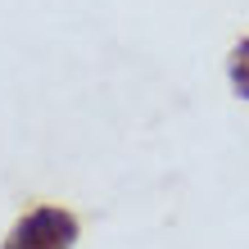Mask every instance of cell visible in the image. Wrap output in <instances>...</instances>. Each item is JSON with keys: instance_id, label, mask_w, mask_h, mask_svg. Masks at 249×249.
Listing matches in <instances>:
<instances>
[{"instance_id": "cell-2", "label": "cell", "mask_w": 249, "mask_h": 249, "mask_svg": "<svg viewBox=\"0 0 249 249\" xmlns=\"http://www.w3.org/2000/svg\"><path fill=\"white\" fill-rule=\"evenodd\" d=\"M231 86L249 100V41H240V46L231 50Z\"/></svg>"}, {"instance_id": "cell-1", "label": "cell", "mask_w": 249, "mask_h": 249, "mask_svg": "<svg viewBox=\"0 0 249 249\" xmlns=\"http://www.w3.org/2000/svg\"><path fill=\"white\" fill-rule=\"evenodd\" d=\"M72 240H77V217L68 209L46 204V209H32L14 222L5 249H72Z\"/></svg>"}]
</instances>
